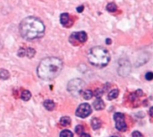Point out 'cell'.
<instances>
[{
  "instance_id": "18",
  "label": "cell",
  "mask_w": 153,
  "mask_h": 137,
  "mask_svg": "<svg viewBox=\"0 0 153 137\" xmlns=\"http://www.w3.org/2000/svg\"><path fill=\"white\" fill-rule=\"evenodd\" d=\"M93 96V92L90 90H86L82 92V97L85 99V100H91Z\"/></svg>"
},
{
  "instance_id": "12",
  "label": "cell",
  "mask_w": 153,
  "mask_h": 137,
  "mask_svg": "<svg viewBox=\"0 0 153 137\" xmlns=\"http://www.w3.org/2000/svg\"><path fill=\"white\" fill-rule=\"evenodd\" d=\"M43 105H44L45 109H48V110H53L55 109V102L52 101H50V100L45 101L44 103H43Z\"/></svg>"
},
{
  "instance_id": "17",
  "label": "cell",
  "mask_w": 153,
  "mask_h": 137,
  "mask_svg": "<svg viewBox=\"0 0 153 137\" xmlns=\"http://www.w3.org/2000/svg\"><path fill=\"white\" fill-rule=\"evenodd\" d=\"M9 76H10V74L6 69H1L0 70V78L1 79L6 80V79L9 78Z\"/></svg>"
},
{
  "instance_id": "3",
  "label": "cell",
  "mask_w": 153,
  "mask_h": 137,
  "mask_svg": "<svg viewBox=\"0 0 153 137\" xmlns=\"http://www.w3.org/2000/svg\"><path fill=\"white\" fill-rule=\"evenodd\" d=\"M89 62L97 67H104L110 61V54L108 49L103 47L96 46L90 49L88 53Z\"/></svg>"
},
{
  "instance_id": "21",
  "label": "cell",
  "mask_w": 153,
  "mask_h": 137,
  "mask_svg": "<svg viewBox=\"0 0 153 137\" xmlns=\"http://www.w3.org/2000/svg\"><path fill=\"white\" fill-rule=\"evenodd\" d=\"M145 78H146L148 81H151V80H152L153 74L152 73V72H149V73H147V74H145Z\"/></svg>"
},
{
  "instance_id": "6",
  "label": "cell",
  "mask_w": 153,
  "mask_h": 137,
  "mask_svg": "<svg viewBox=\"0 0 153 137\" xmlns=\"http://www.w3.org/2000/svg\"><path fill=\"white\" fill-rule=\"evenodd\" d=\"M114 120L116 122V128L121 132L126 130V124L125 122V116L124 114L117 112L114 115Z\"/></svg>"
},
{
  "instance_id": "27",
  "label": "cell",
  "mask_w": 153,
  "mask_h": 137,
  "mask_svg": "<svg viewBox=\"0 0 153 137\" xmlns=\"http://www.w3.org/2000/svg\"><path fill=\"white\" fill-rule=\"evenodd\" d=\"M81 135H82L81 137H91V136L88 135V134H81Z\"/></svg>"
},
{
  "instance_id": "25",
  "label": "cell",
  "mask_w": 153,
  "mask_h": 137,
  "mask_svg": "<svg viewBox=\"0 0 153 137\" xmlns=\"http://www.w3.org/2000/svg\"><path fill=\"white\" fill-rule=\"evenodd\" d=\"M101 94H103V92H101V91H100V90H98V91L95 92V95H97L98 97H100Z\"/></svg>"
},
{
  "instance_id": "23",
  "label": "cell",
  "mask_w": 153,
  "mask_h": 137,
  "mask_svg": "<svg viewBox=\"0 0 153 137\" xmlns=\"http://www.w3.org/2000/svg\"><path fill=\"white\" fill-rule=\"evenodd\" d=\"M83 10H84V5H82V4L77 6V8H76V11H77L78 13H82Z\"/></svg>"
},
{
  "instance_id": "1",
  "label": "cell",
  "mask_w": 153,
  "mask_h": 137,
  "mask_svg": "<svg viewBox=\"0 0 153 137\" xmlns=\"http://www.w3.org/2000/svg\"><path fill=\"white\" fill-rule=\"evenodd\" d=\"M19 31L24 39L32 40L39 39L44 35L45 24L38 17L28 16L20 22Z\"/></svg>"
},
{
  "instance_id": "9",
  "label": "cell",
  "mask_w": 153,
  "mask_h": 137,
  "mask_svg": "<svg viewBox=\"0 0 153 137\" xmlns=\"http://www.w3.org/2000/svg\"><path fill=\"white\" fill-rule=\"evenodd\" d=\"M118 72L120 73L121 71H126V74H128L131 69V65L130 62L127 59H121L118 63Z\"/></svg>"
},
{
  "instance_id": "15",
  "label": "cell",
  "mask_w": 153,
  "mask_h": 137,
  "mask_svg": "<svg viewBox=\"0 0 153 137\" xmlns=\"http://www.w3.org/2000/svg\"><path fill=\"white\" fill-rule=\"evenodd\" d=\"M60 124L63 126V127H67V126H69L70 125V123H71V119H70V118H68V117H63V118H60Z\"/></svg>"
},
{
  "instance_id": "10",
  "label": "cell",
  "mask_w": 153,
  "mask_h": 137,
  "mask_svg": "<svg viewBox=\"0 0 153 137\" xmlns=\"http://www.w3.org/2000/svg\"><path fill=\"white\" fill-rule=\"evenodd\" d=\"M60 23L63 26H68L70 22V15L68 13H63L60 14Z\"/></svg>"
},
{
  "instance_id": "16",
  "label": "cell",
  "mask_w": 153,
  "mask_h": 137,
  "mask_svg": "<svg viewBox=\"0 0 153 137\" xmlns=\"http://www.w3.org/2000/svg\"><path fill=\"white\" fill-rule=\"evenodd\" d=\"M30 97H31V93L29 92V91H23L22 92V95H21V98L23 100V101H29L30 99Z\"/></svg>"
},
{
  "instance_id": "5",
  "label": "cell",
  "mask_w": 153,
  "mask_h": 137,
  "mask_svg": "<svg viewBox=\"0 0 153 137\" xmlns=\"http://www.w3.org/2000/svg\"><path fill=\"white\" fill-rule=\"evenodd\" d=\"M88 39L87 33L85 31H76V32H73L69 38V41L72 44H75L76 41L80 42V43H84Z\"/></svg>"
},
{
  "instance_id": "24",
  "label": "cell",
  "mask_w": 153,
  "mask_h": 137,
  "mask_svg": "<svg viewBox=\"0 0 153 137\" xmlns=\"http://www.w3.org/2000/svg\"><path fill=\"white\" fill-rule=\"evenodd\" d=\"M132 136H133V137H143V135L138 131H134Z\"/></svg>"
},
{
  "instance_id": "20",
  "label": "cell",
  "mask_w": 153,
  "mask_h": 137,
  "mask_svg": "<svg viewBox=\"0 0 153 137\" xmlns=\"http://www.w3.org/2000/svg\"><path fill=\"white\" fill-rule=\"evenodd\" d=\"M73 136H74L73 133H72L71 131H69V130H63V131L60 133V135H59V137H73Z\"/></svg>"
},
{
  "instance_id": "13",
  "label": "cell",
  "mask_w": 153,
  "mask_h": 137,
  "mask_svg": "<svg viewBox=\"0 0 153 137\" xmlns=\"http://www.w3.org/2000/svg\"><path fill=\"white\" fill-rule=\"evenodd\" d=\"M106 9H107V11L109 12V13H115V12H117V5L114 2H111V3H108V4H107Z\"/></svg>"
},
{
  "instance_id": "11",
  "label": "cell",
  "mask_w": 153,
  "mask_h": 137,
  "mask_svg": "<svg viewBox=\"0 0 153 137\" xmlns=\"http://www.w3.org/2000/svg\"><path fill=\"white\" fill-rule=\"evenodd\" d=\"M93 107L96 110H101L105 108V104L103 101L100 98H98L94 102H93Z\"/></svg>"
},
{
  "instance_id": "14",
  "label": "cell",
  "mask_w": 153,
  "mask_h": 137,
  "mask_svg": "<svg viewBox=\"0 0 153 137\" xmlns=\"http://www.w3.org/2000/svg\"><path fill=\"white\" fill-rule=\"evenodd\" d=\"M91 127H92L93 129H99L101 127V121L99 118H92V120H91Z\"/></svg>"
},
{
  "instance_id": "4",
  "label": "cell",
  "mask_w": 153,
  "mask_h": 137,
  "mask_svg": "<svg viewBox=\"0 0 153 137\" xmlns=\"http://www.w3.org/2000/svg\"><path fill=\"white\" fill-rule=\"evenodd\" d=\"M85 83L81 79H74V80H71L69 83H68V85H67V90L68 92L74 95V96H77L79 94H81V92L82 90V88L84 87Z\"/></svg>"
},
{
  "instance_id": "26",
  "label": "cell",
  "mask_w": 153,
  "mask_h": 137,
  "mask_svg": "<svg viewBox=\"0 0 153 137\" xmlns=\"http://www.w3.org/2000/svg\"><path fill=\"white\" fill-rule=\"evenodd\" d=\"M111 42H112V40H111L110 39H106V44H107V45L111 44Z\"/></svg>"
},
{
  "instance_id": "2",
  "label": "cell",
  "mask_w": 153,
  "mask_h": 137,
  "mask_svg": "<svg viewBox=\"0 0 153 137\" xmlns=\"http://www.w3.org/2000/svg\"><path fill=\"white\" fill-rule=\"evenodd\" d=\"M63 69V62L60 58L49 57L42 59L38 66V76L45 81L52 80L57 77Z\"/></svg>"
},
{
  "instance_id": "8",
  "label": "cell",
  "mask_w": 153,
  "mask_h": 137,
  "mask_svg": "<svg viewBox=\"0 0 153 137\" xmlns=\"http://www.w3.org/2000/svg\"><path fill=\"white\" fill-rule=\"evenodd\" d=\"M34 55H35V50H34L33 48H20L19 51H18V56L21 57L26 56V57L31 58V57H34Z\"/></svg>"
},
{
  "instance_id": "19",
  "label": "cell",
  "mask_w": 153,
  "mask_h": 137,
  "mask_svg": "<svg viewBox=\"0 0 153 137\" xmlns=\"http://www.w3.org/2000/svg\"><path fill=\"white\" fill-rule=\"evenodd\" d=\"M118 94H119L118 90H113V91H111L108 93V100H114V99H116L118 96Z\"/></svg>"
},
{
  "instance_id": "7",
  "label": "cell",
  "mask_w": 153,
  "mask_h": 137,
  "mask_svg": "<svg viewBox=\"0 0 153 137\" xmlns=\"http://www.w3.org/2000/svg\"><path fill=\"white\" fill-rule=\"evenodd\" d=\"M91 113V107L87 103L81 104L76 109V116L82 118H85Z\"/></svg>"
},
{
  "instance_id": "22",
  "label": "cell",
  "mask_w": 153,
  "mask_h": 137,
  "mask_svg": "<svg viewBox=\"0 0 153 137\" xmlns=\"http://www.w3.org/2000/svg\"><path fill=\"white\" fill-rule=\"evenodd\" d=\"M82 131H83V127H82V126H77V127H76V128H75V132H76L77 134H82Z\"/></svg>"
},
{
  "instance_id": "28",
  "label": "cell",
  "mask_w": 153,
  "mask_h": 137,
  "mask_svg": "<svg viewBox=\"0 0 153 137\" xmlns=\"http://www.w3.org/2000/svg\"><path fill=\"white\" fill-rule=\"evenodd\" d=\"M111 137H117V136H111Z\"/></svg>"
}]
</instances>
